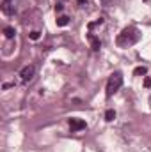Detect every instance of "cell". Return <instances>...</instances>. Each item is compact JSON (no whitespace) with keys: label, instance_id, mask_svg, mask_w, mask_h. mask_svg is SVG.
<instances>
[{"label":"cell","instance_id":"obj_1","mask_svg":"<svg viewBox=\"0 0 151 152\" xmlns=\"http://www.w3.org/2000/svg\"><path fill=\"white\" fill-rule=\"evenodd\" d=\"M139 37H141V36H139V30H137L135 27H128V28H124V30L119 34L117 44H119V46H130V44L137 42Z\"/></svg>","mask_w":151,"mask_h":152},{"label":"cell","instance_id":"obj_2","mask_svg":"<svg viewBox=\"0 0 151 152\" xmlns=\"http://www.w3.org/2000/svg\"><path fill=\"white\" fill-rule=\"evenodd\" d=\"M121 85H123V75L121 73H112L109 81H107V97H112L121 88Z\"/></svg>","mask_w":151,"mask_h":152},{"label":"cell","instance_id":"obj_3","mask_svg":"<svg viewBox=\"0 0 151 152\" xmlns=\"http://www.w3.org/2000/svg\"><path fill=\"white\" fill-rule=\"evenodd\" d=\"M70 127H71V131H82L87 127V124H85V120L73 117V118H70Z\"/></svg>","mask_w":151,"mask_h":152},{"label":"cell","instance_id":"obj_4","mask_svg":"<svg viewBox=\"0 0 151 152\" xmlns=\"http://www.w3.org/2000/svg\"><path fill=\"white\" fill-rule=\"evenodd\" d=\"M34 73H36V67H34V66H25V67L20 71V76H21L23 81H29V80H32Z\"/></svg>","mask_w":151,"mask_h":152},{"label":"cell","instance_id":"obj_5","mask_svg":"<svg viewBox=\"0 0 151 152\" xmlns=\"http://www.w3.org/2000/svg\"><path fill=\"white\" fill-rule=\"evenodd\" d=\"M87 39H89V42H91L93 50H100V48H101V42H100V39L96 37L94 34H89V36H87Z\"/></svg>","mask_w":151,"mask_h":152},{"label":"cell","instance_id":"obj_6","mask_svg":"<svg viewBox=\"0 0 151 152\" xmlns=\"http://www.w3.org/2000/svg\"><path fill=\"white\" fill-rule=\"evenodd\" d=\"M14 34H16V30H14L13 27H5V28H4V36H5L7 39H13Z\"/></svg>","mask_w":151,"mask_h":152},{"label":"cell","instance_id":"obj_7","mask_svg":"<svg viewBox=\"0 0 151 152\" xmlns=\"http://www.w3.org/2000/svg\"><path fill=\"white\" fill-rule=\"evenodd\" d=\"M70 23V18L68 16H59L57 18V27H66Z\"/></svg>","mask_w":151,"mask_h":152},{"label":"cell","instance_id":"obj_8","mask_svg":"<svg viewBox=\"0 0 151 152\" xmlns=\"http://www.w3.org/2000/svg\"><path fill=\"white\" fill-rule=\"evenodd\" d=\"M148 73V67H144V66H141V67H135V71H133V75L135 76H142Z\"/></svg>","mask_w":151,"mask_h":152},{"label":"cell","instance_id":"obj_9","mask_svg":"<svg viewBox=\"0 0 151 152\" xmlns=\"http://www.w3.org/2000/svg\"><path fill=\"white\" fill-rule=\"evenodd\" d=\"M114 118H115V112H114V110H107V112H105V120H107V122H112Z\"/></svg>","mask_w":151,"mask_h":152},{"label":"cell","instance_id":"obj_10","mask_svg":"<svg viewBox=\"0 0 151 152\" xmlns=\"http://www.w3.org/2000/svg\"><path fill=\"white\" fill-rule=\"evenodd\" d=\"M39 37H41V34H39L38 30H34V32H30V39H32V41H38Z\"/></svg>","mask_w":151,"mask_h":152},{"label":"cell","instance_id":"obj_11","mask_svg":"<svg viewBox=\"0 0 151 152\" xmlns=\"http://www.w3.org/2000/svg\"><path fill=\"white\" fill-rule=\"evenodd\" d=\"M62 9H64V5H62V4H57V5H55V11H57V12H61Z\"/></svg>","mask_w":151,"mask_h":152},{"label":"cell","instance_id":"obj_12","mask_svg":"<svg viewBox=\"0 0 151 152\" xmlns=\"http://www.w3.org/2000/svg\"><path fill=\"white\" fill-rule=\"evenodd\" d=\"M144 85H146V87H151V78H146V80H144Z\"/></svg>","mask_w":151,"mask_h":152}]
</instances>
